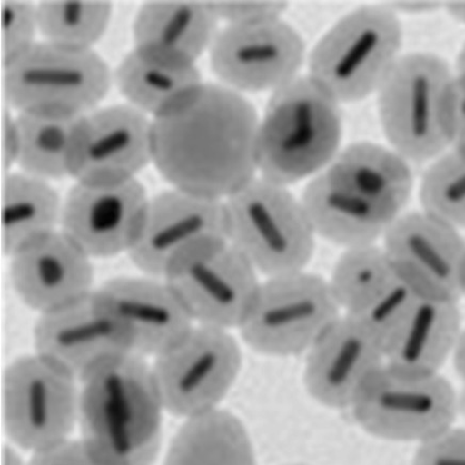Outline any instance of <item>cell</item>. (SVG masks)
<instances>
[{"instance_id": "cb8c5ba5", "label": "cell", "mask_w": 465, "mask_h": 465, "mask_svg": "<svg viewBox=\"0 0 465 465\" xmlns=\"http://www.w3.org/2000/svg\"><path fill=\"white\" fill-rule=\"evenodd\" d=\"M462 330L458 302L419 298L385 338V362L436 374L454 354Z\"/></svg>"}, {"instance_id": "4fadbf2b", "label": "cell", "mask_w": 465, "mask_h": 465, "mask_svg": "<svg viewBox=\"0 0 465 465\" xmlns=\"http://www.w3.org/2000/svg\"><path fill=\"white\" fill-rule=\"evenodd\" d=\"M305 43L295 28L279 20L224 25L210 52L218 84L238 94L277 92L300 77Z\"/></svg>"}, {"instance_id": "f35d334b", "label": "cell", "mask_w": 465, "mask_h": 465, "mask_svg": "<svg viewBox=\"0 0 465 465\" xmlns=\"http://www.w3.org/2000/svg\"><path fill=\"white\" fill-rule=\"evenodd\" d=\"M18 152V132L14 110L5 105L4 118V163L5 173L15 167Z\"/></svg>"}, {"instance_id": "484cf974", "label": "cell", "mask_w": 465, "mask_h": 465, "mask_svg": "<svg viewBox=\"0 0 465 465\" xmlns=\"http://www.w3.org/2000/svg\"><path fill=\"white\" fill-rule=\"evenodd\" d=\"M163 465H256V460L242 421L218 408L183 421Z\"/></svg>"}, {"instance_id": "4316f807", "label": "cell", "mask_w": 465, "mask_h": 465, "mask_svg": "<svg viewBox=\"0 0 465 465\" xmlns=\"http://www.w3.org/2000/svg\"><path fill=\"white\" fill-rule=\"evenodd\" d=\"M64 199L51 182L21 171L5 173L3 187V251L15 254L26 244L60 230Z\"/></svg>"}, {"instance_id": "ee69618b", "label": "cell", "mask_w": 465, "mask_h": 465, "mask_svg": "<svg viewBox=\"0 0 465 465\" xmlns=\"http://www.w3.org/2000/svg\"><path fill=\"white\" fill-rule=\"evenodd\" d=\"M456 70V77L465 81V45H463L461 52L458 54Z\"/></svg>"}, {"instance_id": "603a6c76", "label": "cell", "mask_w": 465, "mask_h": 465, "mask_svg": "<svg viewBox=\"0 0 465 465\" xmlns=\"http://www.w3.org/2000/svg\"><path fill=\"white\" fill-rule=\"evenodd\" d=\"M300 201L315 235L345 250L376 244L401 215L336 185L324 173L312 177Z\"/></svg>"}, {"instance_id": "277c9868", "label": "cell", "mask_w": 465, "mask_h": 465, "mask_svg": "<svg viewBox=\"0 0 465 465\" xmlns=\"http://www.w3.org/2000/svg\"><path fill=\"white\" fill-rule=\"evenodd\" d=\"M455 81L437 54L409 53L401 54L377 92L384 136L408 163L432 161L451 145Z\"/></svg>"}, {"instance_id": "2e32d148", "label": "cell", "mask_w": 465, "mask_h": 465, "mask_svg": "<svg viewBox=\"0 0 465 465\" xmlns=\"http://www.w3.org/2000/svg\"><path fill=\"white\" fill-rule=\"evenodd\" d=\"M94 302L124 334L132 351L156 358L194 327L192 317L164 279L116 277L92 293Z\"/></svg>"}, {"instance_id": "83f0119b", "label": "cell", "mask_w": 465, "mask_h": 465, "mask_svg": "<svg viewBox=\"0 0 465 465\" xmlns=\"http://www.w3.org/2000/svg\"><path fill=\"white\" fill-rule=\"evenodd\" d=\"M84 115L16 113L15 167L47 182L71 177V162Z\"/></svg>"}, {"instance_id": "9a60e30c", "label": "cell", "mask_w": 465, "mask_h": 465, "mask_svg": "<svg viewBox=\"0 0 465 465\" xmlns=\"http://www.w3.org/2000/svg\"><path fill=\"white\" fill-rule=\"evenodd\" d=\"M149 201L137 179L76 182L64 198L60 231L91 259L128 254L142 230Z\"/></svg>"}, {"instance_id": "1f68e13d", "label": "cell", "mask_w": 465, "mask_h": 465, "mask_svg": "<svg viewBox=\"0 0 465 465\" xmlns=\"http://www.w3.org/2000/svg\"><path fill=\"white\" fill-rule=\"evenodd\" d=\"M423 212L465 229V154L452 149L434 159L420 187Z\"/></svg>"}, {"instance_id": "4dcf8cb0", "label": "cell", "mask_w": 465, "mask_h": 465, "mask_svg": "<svg viewBox=\"0 0 465 465\" xmlns=\"http://www.w3.org/2000/svg\"><path fill=\"white\" fill-rule=\"evenodd\" d=\"M39 35L51 45L94 50L107 32L114 4L107 0H43L36 4Z\"/></svg>"}, {"instance_id": "7402d4cb", "label": "cell", "mask_w": 465, "mask_h": 465, "mask_svg": "<svg viewBox=\"0 0 465 465\" xmlns=\"http://www.w3.org/2000/svg\"><path fill=\"white\" fill-rule=\"evenodd\" d=\"M219 23L210 2L150 0L134 17V50L169 64L197 65L210 52Z\"/></svg>"}, {"instance_id": "74e56055", "label": "cell", "mask_w": 465, "mask_h": 465, "mask_svg": "<svg viewBox=\"0 0 465 465\" xmlns=\"http://www.w3.org/2000/svg\"><path fill=\"white\" fill-rule=\"evenodd\" d=\"M451 146L465 154V81L457 77L452 94Z\"/></svg>"}, {"instance_id": "ffe728a7", "label": "cell", "mask_w": 465, "mask_h": 465, "mask_svg": "<svg viewBox=\"0 0 465 465\" xmlns=\"http://www.w3.org/2000/svg\"><path fill=\"white\" fill-rule=\"evenodd\" d=\"M9 259L17 297L39 315L81 302L95 290L92 259L60 230L26 244Z\"/></svg>"}, {"instance_id": "30bf717a", "label": "cell", "mask_w": 465, "mask_h": 465, "mask_svg": "<svg viewBox=\"0 0 465 465\" xmlns=\"http://www.w3.org/2000/svg\"><path fill=\"white\" fill-rule=\"evenodd\" d=\"M351 408L358 424L372 436L420 444L452 427L458 400L455 389L440 372L385 364Z\"/></svg>"}, {"instance_id": "ba28073f", "label": "cell", "mask_w": 465, "mask_h": 465, "mask_svg": "<svg viewBox=\"0 0 465 465\" xmlns=\"http://www.w3.org/2000/svg\"><path fill=\"white\" fill-rule=\"evenodd\" d=\"M327 279L305 271L262 281L240 328L250 349L268 357L308 352L341 316Z\"/></svg>"}, {"instance_id": "9c48e42d", "label": "cell", "mask_w": 465, "mask_h": 465, "mask_svg": "<svg viewBox=\"0 0 465 465\" xmlns=\"http://www.w3.org/2000/svg\"><path fill=\"white\" fill-rule=\"evenodd\" d=\"M78 383L35 352L11 362L3 381V423L10 444L34 455L71 439L79 420Z\"/></svg>"}, {"instance_id": "6da1fadb", "label": "cell", "mask_w": 465, "mask_h": 465, "mask_svg": "<svg viewBox=\"0 0 465 465\" xmlns=\"http://www.w3.org/2000/svg\"><path fill=\"white\" fill-rule=\"evenodd\" d=\"M260 122L246 96L203 82L152 119V163L171 187L225 201L259 173Z\"/></svg>"}, {"instance_id": "f1b7e54d", "label": "cell", "mask_w": 465, "mask_h": 465, "mask_svg": "<svg viewBox=\"0 0 465 465\" xmlns=\"http://www.w3.org/2000/svg\"><path fill=\"white\" fill-rule=\"evenodd\" d=\"M202 83L197 65L169 64L136 50L128 53L114 71V84L128 105L152 119Z\"/></svg>"}, {"instance_id": "8fae6325", "label": "cell", "mask_w": 465, "mask_h": 465, "mask_svg": "<svg viewBox=\"0 0 465 465\" xmlns=\"http://www.w3.org/2000/svg\"><path fill=\"white\" fill-rule=\"evenodd\" d=\"M151 367L164 411L187 420L219 408L241 374L242 352L228 330L194 324Z\"/></svg>"}, {"instance_id": "60d3db41", "label": "cell", "mask_w": 465, "mask_h": 465, "mask_svg": "<svg viewBox=\"0 0 465 465\" xmlns=\"http://www.w3.org/2000/svg\"><path fill=\"white\" fill-rule=\"evenodd\" d=\"M455 370L459 377L465 382V329L462 330L454 354Z\"/></svg>"}, {"instance_id": "d590c367", "label": "cell", "mask_w": 465, "mask_h": 465, "mask_svg": "<svg viewBox=\"0 0 465 465\" xmlns=\"http://www.w3.org/2000/svg\"><path fill=\"white\" fill-rule=\"evenodd\" d=\"M219 20L225 25H251L279 20L289 9V3L281 0H210Z\"/></svg>"}, {"instance_id": "d6a6232c", "label": "cell", "mask_w": 465, "mask_h": 465, "mask_svg": "<svg viewBox=\"0 0 465 465\" xmlns=\"http://www.w3.org/2000/svg\"><path fill=\"white\" fill-rule=\"evenodd\" d=\"M39 35L36 5L27 0H3L2 36L3 64L26 53Z\"/></svg>"}, {"instance_id": "3957f363", "label": "cell", "mask_w": 465, "mask_h": 465, "mask_svg": "<svg viewBox=\"0 0 465 465\" xmlns=\"http://www.w3.org/2000/svg\"><path fill=\"white\" fill-rule=\"evenodd\" d=\"M340 104L321 85L300 76L274 92L262 116L259 173L289 187L326 171L340 153Z\"/></svg>"}, {"instance_id": "7c38bea8", "label": "cell", "mask_w": 465, "mask_h": 465, "mask_svg": "<svg viewBox=\"0 0 465 465\" xmlns=\"http://www.w3.org/2000/svg\"><path fill=\"white\" fill-rule=\"evenodd\" d=\"M198 326L240 328L262 283L228 240H212L177 256L163 277Z\"/></svg>"}, {"instance_id": "7a4b0ae2", "label": "cell", "mask_w": 465, "mask_h": 465, "mask_svg": "<svg viewBox=\"0 0 465 465\" xmlns=\"http://www.w3.org/2000/svg\"><path fill=\"white\" fill-rule=\"evenodd\" d=\"M79 383L82 437L134 465H149L156 455L166 412L151 365L138 354H127Z\"/></svg>"}, {"instance_id": "e575fe53", "label": "cell", "mask_w": 465, "mask_h": 465, "mask_svg": "<svg viewBox=\"0 0 465 465\" xmlns=\"http://www.w3.org/2000/svg\"><path fill=\"white\" fill-rule=\"evenodd\" d=\"M28 465H134L131 461L83 437L69 439L36 452Z\"/></svg>"}, {"instance_id": "e0dca14e", "label": "cell", "mask_w": 465, "mask_h": 465, "mask_svg": "<svg viewBox=\"0 0 465 465\" xmlns=\"http://www.w3.org/2000/svg\"><path fill=\"white\" fill-rule=\"evenodd\" d=\"M153 163L152 118L128 105L96 108L84 116L71 162L79 183L136 179Z\"/></svg>"}, {"instance_id": "b9f144b4", "label": "cell", "mask_w": 465, "mask_h": 465, "mask_svg": "<svg viewBox=\"0 0 465 465\" xmlns=\"http://www.w3.org/2000/svg\"><path fill=\"white\" fill-rule=\"evenodd\" d=\"M3 465H28V461L24 460L15 446L7 444L3 450Z\"/></svg>"}, {"instance_id": "f546056e", "label": "cell", "mask_w": 465, "mask_h": 465, "mask_svg": "<svg viewBox=\"0 0 465 465\" xmlns=\"http://www.w3.org/2000/svg\"><path fill=\"white\" fill-rule=\"evenodd\" d=\"M397 277L387 252L376 243L346 249L328 282L341 310L357 316Z\"/></svg>"}, {"instance_id": "ab89813d", "label": "cell", "mask_w": 465, "mask_h": 465, "mask_svg": "<svg viewBox=\"0 0 465 465\" xmlns=\"http://www.w3.org/2000/svg\"><path fill=\"white\" fill-rule=\"evenodd\" d=\"M387 5L397 15L399 14L427 15L444 7L442 2H425V0L423 2H416V0L414 2H390Z\"/></svg>"}, {"instance_id": "8992f818", "label": "cell", "mask_w": 465, "mask_h": 465, "mask_svg": "<svg viewBox=\"0 0 465 465\" xmlns=\"http://www.w3.org/2000/svg\"><path fill=\"white\" fill-rule=\"evenodd\" d=\"M402 28L388 5H362L340 18L316 43L308 76L341 104L377 94L401 58Z\"/></svg>"}, {"instance_id": "ac0fdd59", "label": "cell", "mask_w": 465, "mask_h": 465, "mask_svg": "<svg viewBox=\"0 0 465 465\" xmlns=\"http://www.w3.org/2000/svg\"><path fill=\"white\" fill-rule=\"evenodd\" d=\"M212 240H226L224 202L171 188L150 198L128 256L145 275L163 279L177 256Z\"/></svg>"}, {"instance_id": "5bb4252c", "label": "cell", "mask_w": 465, "mask_h": 465, "mask_svg": "<svg viewBox=\"0 0 465 465\" xmlns=\"http://www.w3.org/2000/svg\"><path fill=\"white\" fill-rule=\"evenodd\" d=\"M397 275L421 298L458 302L464 296L465 240L423 211L401 213L383 237Z\"/></svg>"}, {"instance_id": "44dd1931", "label": "cell", "mask_w": 465, "mask_h": 465, "mask_svg": "<svg viewBox=\"0 0 465 465\" xmlns=\"http://www.w3.org/2000/svg\"><path fill=\"white\" fill-rule=\"evenodd\" d=\"M35 352L57 364L79 382L110 361L133 353L124 334L100 310L92 295L39 315Z\"/></svg>"}, {"instance_id": "8d00e7d4", "label": "cell", "mask_w": 465, "mask_h": 465, "mask_svg": "<svg viewBox=\"0 0 465 465\" xmlns=\"http://www.w3.org/2000/svg\"><path fill=\"white\" fill-rule=\"evenodd\" d=\"M413 465H465V430L451 427L420 443Z\"/></svg>"}, {"instance_id": "7bdbcfd3", "label": "cell", "mask_w": 465, "mask_h": 465, "mask_svg": "<svg viewBox=\"0 0 465 465\" xmlns=\"http://www.w3.org/2000/svg\"><path fill=\"white\" fill-rule=\"evenodd\" d=\"M444 8L452 17L465 25V2L444 3Z\"/></svg>"}, {"instance_id": "f6af8a7d", "label": "cell", "mask_w": 465, "mask_h": 465, "mask_svg": "<svg viewBox=\"0 0 465 465\" xmlns=\"http://www.w3.org/2000/svg\"><path fill=\"white\" fill-rule=\"evenodd\" d=\"M464 296H465V285H464Z\"/></svg>"}, {"instance_id": "d6986e66", "label": "cell", "mask_w": 465, "mask_h": 465, "mask_svg": "<svg viewBox=\"0 0 465 465\" xmlns=\"http://www.w3.org/2000/svg\"><path fill=\"white\" fill-rule=\"evenodd\" d=\"M385 364L382 340L358 318L341 315L310 348L304 387L324 407L351 408Z\"/></svg>"}, {"instance_id": "836d02e7", "label": "cell", "mask_w": 465, "mask_h": 465, "mask_svg": "<svg viewBox=\"0 0 465 465\" xmlns=\"http://www.w3.org/2000/svg\"><path fill=\"white\" fill-rule=\"evenodd\" d=\"M419 298L421 297L397 277L362 313L352 317L365 323L384 341Z\"/></svg>"}, {"instance_id": "5b68a950", "label": "cell", "mask_w": 465, "mask_h": 465, "mask_svg": "<svg viewBox=\"0 0 465 465\" xmlns=\"http://www.w3.org/2000/svg\"><path fill=\"white\" fill-rule=\"evenodd\" d=\"M224 202L226 240L267 278L305 271L316 235L290 188L256 176Z\"/></svg>"}, {"instance_id": "d4e9b609", "label": "cell", "mask_w": 465, "mask_h": 465, "mask_svg": "<svg viewBox=\"0 0 465 465\" xmlns=\"http://www.w3.org/2000/svg\"><path fill=\"white\" fill-rule=\"evenodd\" d=\"M323 173L336 185L400 213L413 191V174L406 159L372 143L348 145Z\"/></svg>"}, {"instance_id": "52a82bcc", "label": "cell", "mask_w": 465, "mask_h": 465, "mask_svg": "<svg viewBox=\"0 0 465 465\" xmlns=\"http://www.w3.org/2000/svg\"><path fill=\"white\" fill-rule=\"evenodd\" d=\"M113 84L114 71L95 51L45 41L4 65L5 105L16 113L85 115Z\"/></svg>"}]
</instances>
